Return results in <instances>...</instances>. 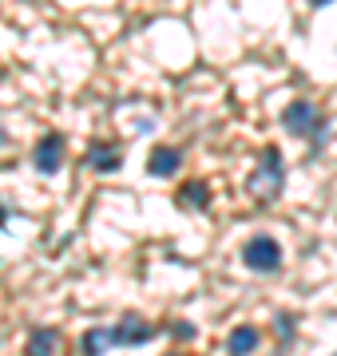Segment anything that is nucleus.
<instances>
[{"mask_svg":"<svg viewBox=\"0 0 337 356\" xmlns=\"http://www.w3.org/2000/svg\"><path fill=\"white\" fill-rule=\"evenodd\" d=\"M285 186V159L278 147H262L258 151V166H254V175L246 178V194L254 198L258 206H274L278 202V194Z\"/></svg>","mask_w":337,"mask_h":356,"instance_id":"1","label":"nucleus"},{"mask_svg":"<svg viewBox=\"0 0 337 356\" xmlns=\"http://www.w3.org/2000/svg\"><path fill=\"white\" fill-rule=\"evenodd\" d=\"M282 127L298 139H313V151H322L325 135H329V119L322 115V107L310 99H294L282 111Z\"/></svg>","mask_w":337,"mask_h":356,"instance_id":"2","label":"nucleus"},{"mask_svg":"<svg viewBox=\"0 0 337 356\" xmlns=\"http://www.w3.org/2000/svg\"><path fill=\"white\" fill-rule=\"evenodd\" d=\"M107 332H111V348H135V344L155 341L163 329H155V325L147 317H139V313H123L116 325H107Z\"/></svg>","mask_w":337,"mask_h":356,"instance_id":"3","label":"nucleus"},{"mask_svg":"<svg viewBox=\"0 0 337 356\" xmlns=\"http://www.w3.org/2000/svg\"><path fill=\"white\" fill-rule=\"evenodd\" d=\"M242 266L254 269V273H278L282 269V245L274 242L270 234H254L242 245Z\"/></svg>","mask_w":337,"mask_h":356,"instance_id":"4","label":"nucleus"},{"mask_svg":"<svg viewBox=\"0 0 337 356\" xmlns=\"http://www.w3.org/2000/svg\"><path fill=\"white\" fill-rule=\"evenodd\" d=\"M64 154H68V139L60 135V131H48V135L36 143V151H32V163H36L40 175H56V170L64 166Z\"/></svg>","mask_w":337,"mask_h":356,"instance_id":"5","label":"nucleus"},{"mask_svg":"<svg viewBox=\"0 0 337 356\" xmlns=\"http://www.w3.org/2000/svg\"><path fill=\"white\" fill-rule=\"evenodd\" d=\"M88 166L95 175H116L119 166H123V147H119V143L91 139L88 143Z\"/></svg>","mask_w":337,"mask_h":356,"instance_id":"6","label":"nucleus"},{"mask_svg":"<svg viewBox=\"0 0 337 356\" xmlns=\"http://www.w3.org/2000/svg\"><path fill=\"white\" fill-rule=\"evenodd\" d=\"M175 170H182V151L179 147H155V151L147 154V175L171 178Z\"/></svg>","mask_w":337,"mask_h":356,"instance_id":"7","label":"nucleus"},{"mask_svg":"<svg viewBox=\"0 0 337 356\" xmlns=\"http://www.w3.org/2000/svg\"><path fill=\"white\" fill-rule=\"evenodd\" d=\"M258 344H262V332L254 329V325H238V329H230V337H226V356H250Z\"/></svg>","mask_w":337,"mask_h":356,"instance_id":"8","label":"nucleus"},{"mask_svg":"<svg viewBox=\"0 0 337 356\" xmlns=\"http://www.w3.org/2000/svg\"><path fill=\"white\" fill-rule=\"evenodd\" d=\"M56 348H60V332L48 329V325L32 329L24 341V356H56Z\"/></svg>","mask_w":337,"mask_h":356,"instance_id":"9","label":"nucleus"},{"mask_svg":"<svg viewBox=\"0 0 337 356\" xmlns=\"http://www.w3.org/2000/svg\"><path fill=\"white\" fill-rule=\"evenodd\" d=\"M210 202V191H207V182H187V186H179V194H175V206L179 210H195V214H203Z\"/></svg>","mask_w":337,"mask_h":356,"instance_id":"10","label":"nucleus"},{"mask_svg":"<svg viewBox=\"0 0 337 356\" xmlns=\"http://www.w3.org/2000/svg\"><path fill=\"white\" fill-rule=\"evenodd\" d=\"M107 348H111V332H107V325L88 329V332H84V341H79V353H84V356H104Z\"/></svg>","mask_w":337,"mask_h":356,"instance_id":"11","label":"nucleus"},{"mask_svg":"<svg viewBox=\"0 0 337 356\" xmlns=\"http://www.w3.org/2000/svg\"><path fill=\"white\" fill-rule=\"evenodd\" d=\"M294 325H298L294 313H278V317H274V337H282V348L294 341Z\"/></svg>","mask_w":337,"mask_h":356,"instance_id":"12","label":"nucleus"},{"mask_svg":"<svg viewBox=\"0 0 337 356\" xmlns=\"http://www.w3.org/2000/svg\"><path fill=\"white\" fill-rule=\"evenodd\" d=\"M167 332L175 337V341H195L198 337V329L191 325V321H175V325H167Z\"/></svg>","mask_w":337,"mask_h":356,"instance_id":"13","label":"nucleus"},{"mask_svg":"<svg viewBox=\"0 0 337 356\" xmlns=\"http://www.w3.org/2000/svg\"><path fill=\"white\" fill-rule=\"evenodd\" d=\"M310 8H325V4H334V0H306Z\"/></svg>","mask_w":337,"mask_h":356,"instance_id":"14","label":"nucleus"},{"mask_svg":"<svg viewBox=\"0 0 337 356\" xmlns=\"http://www.w3.org/2000/svg\"><path fill=\"white\" fill-rule=\"evenodd\" d=\"M4 218H8V214H4V206H0V226H4Z\"/></svg>","mask_w":337,"mask_h":356,"instance_id":"15","label":"nucleus"},{"mask_svg":"<svg viewBox=\"0 0 337 356\" xmlns=\"http://www.w3.org/2000/svg\"><path fill=\"white\" fill-rule=\"evenodd\" d=\"M4 143H8V139H4V127H0V147H4Z\"/></svg>","mask_w":337,"mask_h":356,"instance_id":"16","label":"nucleus"},{"mask_svg":"<svg viewBox=\"0 0 337 356\" xmlns=\"http://www.w3.org/2000/svg\"><path fill=\"white\" fill-rule=\"evenodd\" d=\"M167 356H187V353H167Z\"/></svg>","mask_w":337,"mask_h":356,"instance_id":"17","label":"nucleus"},{"mask_svg":"<svg viewBox=\"0 0 337 356\" xmlns=\"http://www.w3.org/2000/svg\"><path fill=\"white\" fill-rule=\"evenodd\" d=\"M334 356H337V353H334Z\"/></svg>","mask_w":337,"mask_h":356,"instance_id":"18","label":"nucleus"}]
</instances>
